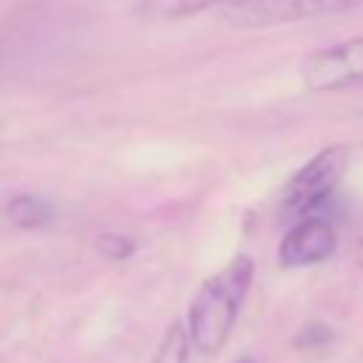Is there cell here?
Returning <instances> with one entry per match:
<instances>
[{
  "mask_svg": "<svg viewBox=\"0 0 363 363\" xmlns=\"http://www.w3.org/2000/svg\"><path fill=\"white\" fill-rule=\"evenodd\" d=\"M235 363H252V360H250V357H241V360H235Z\"/></svg>",
  "mask_w": 363,
  "mask_h": 363,
  "instance_id": "obj_12",
  "label": "cell"
},
{
  "mask_svg": "<svg viewBox=\"0 0 363 363\" xmlns=\"http://www.w3.org/2000/svg\"><path fill=\"white\" fill-rule=\"evenodd\" d=\"M9 218H11V224H17L20 230H40V227L51 224L54 207H51V201L40 199V196L23 193V196H14V199L9 201Z\"/></svg>",
  "mask_w": 363,
  "mask_h": 363,
  "instance_id": "obj_7",
  "label": "cell"
},
{
  "mask_svg": "<svg viewBox=\"0 0 363 363\" xmlns=\"http://www.w3.org/2000/svg\"><path fill=\"white\" fill-rule=\"evenodd\" d=\"M332 340H335L332 326H326V323H320V320H312V323H306V326L298 329V335L292 337V346H295L298 352H320V349H326Z\"/></svg>",
  "mask_w": 363,
  "mask_h": 363,
  "instance_id": "obj_9",
  "label": "cell"
},
{
  "mask_svg": "<svg viewBox=\"0 0 363 363\" xmlns=\"http://www.w3.org/2000/svg\"><path fill=\"white\" fill-rule=\"evenodd\" d=\"M233 0H136V14L153 23H176L210 9H224Z\"/></svg>",
  "mask_w": 363,
  "mask_h": 363,
  "instance_id": "obj_6",
  "label": "cell"
},
{
  "mask_svg": "<svg viewBox=\"0 0 363 363\" xmlns=\"http://www.w3.org/2000/svg\"><path fill=\"white\" fill-rule=\"evenodd\" d=\"M190 360V337L182 320H173L164 329V337L153 354L150 363H187Z\"/></svg>",
  "mask_w": 363,
  "mask_h": 363,
  "instance_id": "obj_8",
  "label": "cell"
},
{
  "mask_svg": "<svg viewBox=\"0 0 363 363\" xmlns=\"http://www.w3.org/2000/svg\"><path fill=\"white\" fill-rule=\"evenodd\" d=\"M0 3H3V0H0Z\"/></svg>",
  "mask_w": 363,
  "mask_h": 363,
  "instance_id": "obj_13",
  "label": "cell"
},
{
  "mask_svg": "<svg viewBox=\"0 0 363 363\" xmlns=\"http://www.w3.org/2000/svg\"><path fill=\"white\" fill-rule=\"evenodd\" d=\"M349 162H352L349 145H329L318 150L312 159H306V164H301L284 187L281 216L284 218L318 216V207L326 204V199L335 193Z\"/></svg>",
  "mask_w": 363,
  "mask_h": 363,
  "instance_id": "obj_2",
  "label": "cell"
},
{
  "mask_svg": "<svg viewBox=\"0 0 363 363\" xmlns=\"http://www.w3.org/2000/svg\"><path fill=\"white\" fill-rule=\"evenodd\" d=\"M354 264H357V267L363 269V238H360V241L354 244Z\"/></svg>",
  "mask_w": 363,
  "mask_h": 363,
  "instance_id": "obj_11",
  "label": "cell"
},
{
  "mask_svg": "<svg viewBox=\"0 0 363 363\" xmlns=\"http://www.w3.org/2000/svg\"><path fill=\"white\" fill-rule=\"evenodd\" d=\"M337 247V230L323 216L298 218L278 244V261L286 269L312 267L326 261Z\"/></svg>",
  "mask_w": 363,
  "mask_h": 363,
  "instance_id": "obj_5",
  "label": "cell"
},
{
  "mask_svg": "<svg viewBox=\"0 0 363 363\" xmlns=\"http://www.w3.org/2000/svg\"><path fill=\"white\" fill-rule=\"evenodd\" d=\"M363 0H233L218 9V23L227 28H272L295 20L340 14Z\"/></svg>",
  "mask_w": 363,
  "mask_h": 363,
  "instance_id": "obj_3",
  "label": "cell"
},
{
  "mask_svg": "<svg viewBox=\"0 0 363 363\" xmlns=\"http://www.w3.org/2000/svg\"><path fill=\"white\" fill-rule=\"evenodd\" d=\"M96 250L108 261H125L136 252V241L130 235H122V233H105V235L96 238Z\"/></svg>",
  "mask_w": 363,
  "mask_h": 363,
  "instance_id": "obj_10",
  "label": "cell"
},
{
  "mask_svg": "<svg viewBox=\"0 0 363 363\" xmlns=\"http://www.w3.org/2000/svg\"><path fill=\"white\" fill-rule=\"evenodd\" d=\"M252 272H255L252 258L235 255L221 272L210 275L193 295L184 329H187L190 346H196L201 354H213L227 343L238 320L241 303L250 292Z\"/></svg>",
  "mask_w": 363,
  "mask_h": 363,
  "instance_id": "obj_1",
  "label": "cell"
},
{
  "mask_svg": "<svg viewBox=\"0 0 363 363\" xmlns=\"http://www.w3.org/2000/svg\"><path fill=\"white\" fill-rule=\"evenodd\" d=\"M301 82L312 94L363 85V34L306 54L301 62Z\"/></svg>",
  "mask_w": 363,
  "mask_h": 363,
  "instance_id": "obj_4",
  "label": "cell"
}]
</instances>
